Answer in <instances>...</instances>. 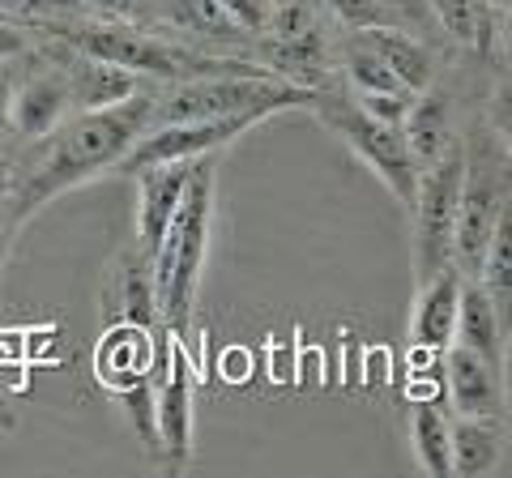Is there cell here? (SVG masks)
Returning <instances> with one entry per match:
<instances>
[{
	"label": "cell",
	"mask_w": 512,
	"mask_h": 478,
	"mask_svg": "<svg viewBox=\"0 0 512 478\" xmlns=\"http://www.w3.org/2000/svg\"><path fill=\"white\" fill-rule=\"evenodd\" d=\"M393 13H419V0H384Z\"/></svg>",
	"instance_id": "83f0119b"
},
{
	"label": "cell",
	"mask_w": 512,
	"mask_h": 478,
	"mask_svg": "<svg viewBox=\"0 0 512 478\" xmlns=\"http://www.w3.org/2000/svg\"><path fill=\"white\" fill-rule=\"evenodd\" d=\"M210 214H214V154H205L197 171H192L180 205H175L163 239H158L154 265H150L158 321L171 325L175 333L184 329L192 304H197L205 252H210Z\"/></svg>",
	"instance_id": "7a4b0ae2"
},
{
	"label": "cell",
	"mask_w": 512,
	"mask_h": 478,
	"mask_svg": "<svg viewBox=\"0 0 512 478\" xmlns=\"http://www.w3.org/2000/svg\"><path fill=\"white\" fill-rule=\"evenodd\" d=\"M508 214V163L495 150H470L466 171H461V197H457V227H453V265L461 278H474L478 257H483L495 222Z\"/></svg>",
	"instance_id": "52a82bcc"
},
{
	"label": "cell",
	"mask_w": 512,
	"mask_h": 478,
	"mask_svg": "<svg viewBox=\"0 0 512 478\" xmlns=\"http://www.w3.org/2000/svg\"><path fill=\"white\" fill-rule=\"evenodd\" d=\"M461 171H466V150L461 146H453L419 171V188H414V201L406 210L414 218V274H419V282L440 274L444 265H453Z\"/></svg>",
	"instance_id": "8992f818"
},
{
	"label": "cell",
	"mask_w": 512,
	"mask_h": 478,
	"mask_svg": "<svg viewBox=\"0 0 512 478\" xmlns=\"http://www.w3.org/2000/svg\"><path fill=\"white\" fill-rule=\"evenodd\" d=\"M69 43H73V52L94 56V60H103V65L128 69L137 77H167V82H192V77H222V73H269V69H252L248 60L205 56V52H197V47L146 35V30L128 26L120 18L73 26Z\"/></svg>",
	"instance_id": "277c9868"
},
{
	"label": "cell",
	"mask_w": 512,
	"mask_h": 478,
	"mask_svg": "<svg viewBox=\"0 0 512 478\" xmlns=\"http://www.w3.org/2000/svg\"><path fill=\"white\" fill-rule=\"evenodd\" d=\"M82 9V0H0V18L5 22H39V18H64V13Z\"/></svg>",
	"instance_id": "603a6c76"
},
{
	"label": "cell",
	"mask_w": 512,
	"mask_h": 478,
	"mask_svg": "<svg viewBox=\"0 0 512 478\" xmlns=\"http://www.w3.org/2000/svg\"><path fill=\"white\" fill-rule=\"evenodd\" d=\"M167 22L180 30V35L214 39V43H239L244 39V30L218 9V0H167Z\"/></svg>",
	"instance_id": "ffe728a7"
},
{
	"label": "cell",
	"mask_w": 512,
	"mask_h": 478,
	"mask_svg": "<svg viewBox=\"0 0 512 478\" xmlns=\"http://www.w3.org/2000/svg\"><path fill=\"white\" fill-rule=\"evenodd\" d=\"M461 282H466V278H461L457 265H444L440 274H431V278L419 282V295H414V312H410V342H414V350L440 355V350L453 342Z\"/></svg>",
	"instance_id": "4fadbf2b"
},
{
	"label": "cell",
	"mask_w": 512,
	"mask_h": 478,
	"mask_svg": "<svg viewBox=\"0 0 512 478\" xmlns=\"http://www.w3.org/2000/svg\"><path fill=\"white\" fill-rule=\"evenodd\" d=\"M325 9L350 30H367V26H393L397 13L384 0H325Z\"/></svg>",
	"instance_id": "7402d4cb"
},
{
	"label": "cell",
	"mask_w": 512,
	"mask_h": 478,
	"mask_svg": "<svg viewBox=\"0 0 512 478\" xmlns=\"http://www.w3.org/2000/svg\"><path fill=\"white\" fill-rule=\"evenodd\" d=\"M453 342L470 346L474 355H483L504 368V308L483 291L478 282H461L457 299V329Z\"/></svg>",
	"instance_id": "2e32d148"
},
{
	"label": "cell",
	"mask_w": 512,
	"mask_h": 478,
	"mask_svg": "<svg viewBox=\"0 0 512 478\" xmlns=\"http://www.w3.org/2000/svg\"><path fill=\"white\" fill-rule=\"evenodd\" d=\"M64 77H69V99L77 111H99V107H116L124 103L128 94L141 90V77L116 69V65H103L94 56L73 52L64 60Z\"/></svg>",
	"instance_id": "9a60e30c"
},
{
	"label": "cell",
	"mask_w": 512,
	"mask_h": 478,
	"mask_svg": "<svg viewBox=\"0 0 512 478\" xmlns=\"http://www.w3.org/2000/svg\"><path fill=\"white\" fill-rule=\"evenodd\" d=\"M0 22H5V18H0Z\"/></svg>",
	"instance_id": "f1b7e54d"
},
{
	"label": "cell",
	"mask_w": 512,
	"mask_h": 478,
	"mask_svg": "<svg viewBox=\"0 0 512 478\" xmlns=\"http://www.w3.org/2000/svg\"><path fill=\"white\" fill-rule=\"evenodd\" d=\"M402 137H406V150L414 158V167H431L440 154H448L457 146L453 141V129H448V103L440 99V94H414V103L406 111L402 120Z\"/></svg>",
	"instance_id": "ac0fdd59"
},
{
	"label": "cell",
	"mask_w": 512,
	"mask_h": 478,
	"mask_svg": "<svg viewBox=\"0 0 512 478\" xmlns=\"http://www.w3.org/2000/svg\"><path fill=\"white\" fill-rule=\"evenodd\" d=\"M69 111H73V99H69V77H64V65L30 73L26 82L13 86V94H9V124L30 141H39L52 129H60Z\"/></svg>",
	"instance_id": "8fae6325"
},
{
	"label": "cell",
	"mask_w": 512,
	"mask_h": 478,
	"mask_svg": "<svg viewBox=\"0 0 512 478\" xmlns=\"http://www.w3.org/2000/svg\"><path fill=\"white\" fill-rule=\"evenodd\" d=\"M316 86L286 82L274 73H222V77H192L175 82L167 94H154L150 124H184V120H227V116H278L291 107H308Z\"/></svg>",
	"instance_id": "3957f363"
},
{
	"label": "cell",
	"mask_w": 512,
	"mask_h": 478,
	"mask_svg": "<svg viewBox=\"0 0 512 478\" xmlns=\"http://www.w3.org/2000/svg\"><path fill=\"white\" fill-rule=\"evenodd\" d=\"M410 449L423 474L431 478L453 474V461H448V419L431 402H419L410 414Z\"/></svg>",
	"instance_id": "d6986e66"
},
{
	"label": "cell",
	"mask_w": 512,
	"mask_h": 478,
	"mask_svg": "<svg viewBox=\"0 0 512 478\" xmlns=\"http://www.w3.org/2000/svg\"><path fill=\"white\" fill-rule=\"evenodd\" d=\"M150 359H154V325H137L120 316L94 346V376H99V385L111 397H120L137 385H150Z\"/></svg>",
	"instance_id": "30bf717a"
},
{
	"label": "cell",
	"mask_w": 512,
	"mask_h": 478,
	"mask_svg": "<svg viewBox=\"0 0 512 478\" xmlns=\"http://www.w3.org/2000/svg\"><path fill=\"white\" fill-rule=\"evenodd\" d=\"M197 163L201 158H180V163H158V167L137 171V239L150 257H154L158 239H163L167 222L175 214V205H180Z\"/></svg>",
	"instance_id": "7c38bea8"
},
{
	"label": "cell",
	"mask_w": 512,
	"mask_h": 478,
	"mask_svg": "<svg viewBox=\"0 0 512 478\" xmlns=\"http://www.w3.org/2000/svg\"><path fill=\"white\" fill-rule=\"evenodd\" d=\"M312 116L325 124V129L342 141V146L359 158V163L376 175V180L389 188V193L402 201V210H410L414 201V188H419V167L406 150V137H402V124H389V120H376L367 111L346 99V94H333V90H312V103H308Z\"/></svg>",
	"instance_id": "5b68a950"
},
{
	"label": "cell",
	"mask_w": 512,
	"mask_h": 478,
	"mask_svg": "<svg viewBox=\"0 0 512 478\" xmlns=\"http://www.w3.org/2000/svg\"><path fill=\"white\" fill-rule=\"evenodd\" d=\"M427 5L436 13V22L457 43L487 47V18H483V5H478V0H427Z\"/></svg>",
	"instance_id": "44dd1931"
},
{
	"label": "cell",
	"mask_w": 512,
	"mask_h": 478,
	"mask_svg": "<svg viewBox=\"0 0 512 478\" xmlns=\"http://www.w3.org/2000/svg\"><path fill=\"white\" fill-rule=\"evenodd\" d=\"M504 453V427L500 419H474V414H457V423H448V461L453 474L461 478H483L500 466Z\"/></svg>",
	"instance_id": "e0dca14e"
},
{
	"label": "cell",
	"mask_w": 512,
	"mask_h": 478,
	"mask_svg": "<svg viewBox=\"0 0 512 478\" xmlns=\"http://www.w3.org/2000/svg\"><path fill=\"white\" fill-rule=\"evenodd\" d=\"M82 5L94 9V13H103V18H120V22H124L128 13L141 5V0H82Z\"/></svg>",
	"instance_id": "d4e9b609"
},
{
	"label": "cell",
	"mask_w": 512,
	"mask_h": 478,
	"mask_svg": "<svg viewBox=\"0 0 512 478\" xmlns=\"http://www.w3.org/2000/svg\"><path fill=\"white\" fill-rule=\"evenodd\" d=\"M150 107H154V94L137 90L116 107L82 111V116H73L69 124L52 129L47 150L35 158V167L26 171V180L13 188V197L5 201L9 205V214H5L9 227H22V222L35 218L47 201L73 193L77 184L116 171V163L128 154V146L146 133Z\"/></svg>",
	"instance_id": "6da1fadb"
},
{
	"label": "cell",
	"mask_w": 512,
	"mask_h": 478,
	"mask_svg": "<svg viewBox=\"0 0 512 478\" xmlns=\"http://www.w3.org/2000/svg\"><path fill=\"white\" fill-rule=\"evenodd\" d=\"M278 0H218V9L244 30V35H265L269 18H274Z\"/></svg>",
	"instance_id": "cb8c5ba5"
},
{
	"label": "cell",
	"mask_w": 512,
	"mask_h": 478,
	"mask_svg": "<svg viewBox=\"0 0 512 478\" xmlns=\"http://www.w3.org/2000/svg\"><path fill=\"white\" fill-rule=\"evenodd\" d=\"M9 94H13V77L9 69H0V116H9Z\"/></svg>",
	"instance_id": "4316f807"
},
{
	"label": "cell",
	"mask_w": 512,
	"mask_h": 478,
	"mask_svg": "<svg viewBox=\"0 0 512 478\" xmlns=\"http://www.w3.org/2000/svg\"><path fill=\"white\" fill-rule=\"evenodd\" d=\"M150 385H154V432L158 453L175 470L192 457V363L180 342V333L158 321L154 325V359H150Z\"/></svg>",
	"instance_id": "ba28073f"
},
{
	"label": "cell",
	"mask_w": 512,
	"mask_h": 478,
	"mask_svg": "<svg viewBox=\"0 0 512 478\" xmlns=\"http://www.w3.org/2000/svg\"><path fill=\"white\" fill-rule=\"evenodd\" d=\"M444 389L453 397L457 414L474 419H504V368L470 346L448 342L444 346Z\"/></svg>",
	"instance_id": "9c48e42d"
},
{
	"label": "cell",
	"mask_w": 512,
	"mask_h": 478,
	"mask_svg": "<svg viewBox=\"0 0 512 478\" xmlns=\"http://www.w3.org/2000/svg\"><path fill=\"white\" fill-rule=\"evenodd\" d=\"M22 52H26V35H22V30H13L9 22H0V60L22 56Z\"/></svg>",
	"instance_id": "484cf974"
},
{
	"label": "cell",
	"mask_w": 512,
	"mask_h": 478,
	"mask_svg": "<svg viewBox=\"0 0 512 478\" xmlns=\"http://www.w3.org/2000/svg\"><path fill=\"white\" fill-rule=\"evenodd\" d=\"M355 43L367 47L384 69H389L397 82L410 86L414 94H423L431 86V73H436V65H431V52L419 43V39H410L406 30H397V26H367V30H355Z\"/></svg>",
	"instance_id": "5bb4252c"
}]
</instances>
